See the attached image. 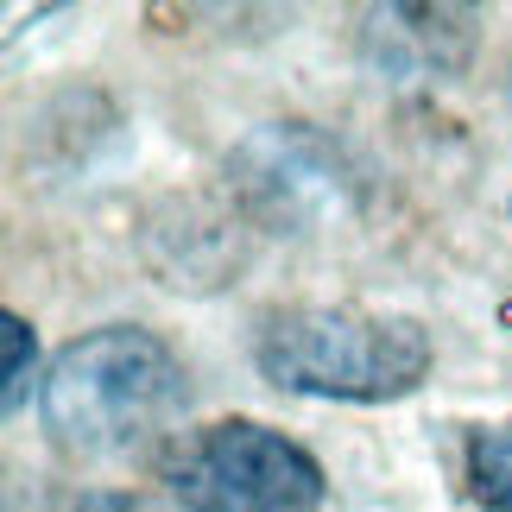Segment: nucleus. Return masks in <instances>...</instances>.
<instances>
[{
  "label": "nucleus",
  "instance_id": "nucleus-1",
  "mask_svg": "<svg viewBox=\"0 0 512 512\" xmlns=\"http://www.w3.org/2000/svg\"><path fill=\"white\" fill-rule=\"evenodd\" d=\"M184 405H190V386L177 354L152 329H133V323L76 336L51 361L45 392H38L51 443L89 462L146 449L177 424Z\"/></svg>",
  "mask_w": 512,
  "mask_h": 512
},
{
  "label": "nucleus",
  "instance_id": "nucleus-2",
  "mask_svg": "<svg viewBox=\"0 0 512 512\" xmlns=\"http://www.w3.org/2000/svg\"><path fill=\"white\" fill-rule=\"evenodd\" d=\"M260 373L279 392L304 399H342V405H386L424 386L430 336L418 317L399 310H361V304H304L279 310L260 329L253 348Z\"/></svg>",
  "mask_w": 512,
  "mask_h": 512
},
{
  "label": "nucleus",
  "instance_id": "nucleus-3",
  "mask_svg": "<svg viewBox=\"0 0 512 512\" xmlns=\"http://www.w3.org/2000/svg\"><path fill=\"white\" fill-rule=\"evenodd\" d=\"M184 494L196 512H317L323 468L279 430L228 418L209 424L184 456Z\"/></svg>",
  "mask_w": 512,
  "mask_h": 512
},
{
  "label": "nucleus",
  "instance_id": "nucleus-4",
  "mask_svg": "<svg viewBox=\"0 0 512 512\" xmlns=\"http://www.w3.org/2000/svg\"><path fill=\"white\" fill-rule=\"evenodd\" d=\"M234 171H241L247 203L260 209L266 222H291V228L310 222V215H323V209H336V196H342V165L329 159L304 127L253 133L241 146V159H234Z\"/></svg>",
  "mask_w": 512,
  "mask_h": 512
},
{
  "label": "nucleus",
  "instance_id": "nucleus-5",
  "mask_svg": "<svg viewBox=\"0 0 512 512\" xmlns=\"http://www.w3.org/2000/svg\"><path fill=\"white\" fill-rule=\"evenodd\" d=\"M468 481H475V500L487 512H512V424L475 430V443H468Z\"/></svg>",
  "mask_w": 512,
  "mask_h": 512
},
{
  "label": "nucleus",
  "instance_id": "nucleus-6",
  "mask_svg": "<svg viewBox=\"0 0 512 512\" xmlns=\"http://www.w3.org/2000/svg\"><path fill=\"white\" fill-rule=\"evenodd\" d=\"M0 342H7V386H0V405L19 411V399H26V380H32V323L26 317H0Z\"/></svg>",
  "mask_w": 512,
  "mask_h": 512
},
{
  "label": "nucleus",
  "instance_id": "nucleus-7",
  "mask_svg": "<svg viewBox=\"0 0 512 512\" xmlns=\"http://www.w3.org/2000/svg\"><path fill=\"white\" fill-rule=\"evenodd\" d=\"M70 512H190L171 494H127V487H95V494L70 500Z\"/></svg>",
  "mask_w": 512,
  "mask_h": 512
}]
</instances>
